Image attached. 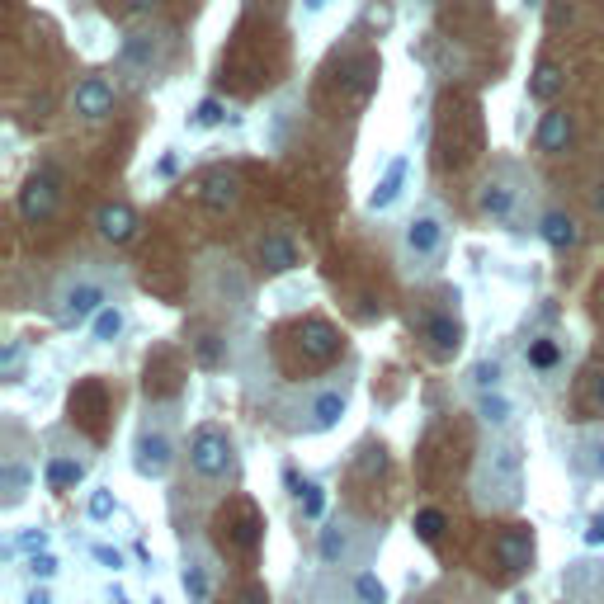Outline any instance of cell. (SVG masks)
I'll return each instance as SVG.
<instances>
[{
  "instance_id": "obj_11",
  "label": "cell",
  "mask_w": 604,
  "mask_h": 604,
  "mask_svg": "<svg viewBox=\"0 0 604 604\" xmlns=\"http://www.w3.org/2000/svg\"><path fill=\"white\" fill-rule=\"evenodd\" d=\"M52 208H57V180L52 175H33L24 184V194H19V213H24L29 222H43V218H52Z\"/></svg>"
},
{
  "instance_id": "obj_23",
  "label": "cell",
  "mask_w": 604,
  "mask_h": 604,
  "mask_svg": "<svg viewBox=\"0 0 604 604\" xmlns=\"http://www.w3.org/2000/svg\"><path fill=\"white\" fill-rule=\"evenodd\" d=\"M29 487H33V472H29V463H19V458H10L5 468H0V491H5V510H14L19 501L29 496Z\"/></svg>"
},
{
  "instance_id": "obj_8",
  "label": "cell",
  "mask_w": 604,
  "mask_h": 604,
  "mask_svg": "<svg viewBox=\"0 0 604 604\" xmlns=\"http://www.w3.org/2000/svg\"><path fill=\"white\" fill-rule=\"evenodd\" d=\"M330 595L345 599V604H387V586L378 581V571H336L330 576Z\"/></svg>"
},
{
  "instance_id": "obj_7",
  "label": "cell",
  "mask_w": 604,
  "mask_h": 604,
  "mask_svg": "<svg viewBox=\"0 0 604 604\" xmlns=\"http://www.w3.org/2000/svg\"><path fill=\"white\" fill-rule=\"evenodd\" d=\"M562 595H567V604H604V562H571L562 571Z\"/></svg>"
},
{
  "instance_id": "obj_34",
  "label": "cell",
  "mask_w": 604,
  "mask_h": 604,
  "mask_svg": "<svg viewBox=\"0 0 604 604\" xmlns=\"http://www.w3.org/2000/svg\"><path fill=\"white\" fill-rule=\"evenodd\" d=\"M213 123H222V104L218 99H203L194 109V128H213Z\"/></svg>"
},
{
  "instance_id": "obj_19",
  "label": "cell",
  "mask_w": 604,
  "mask_h": 604,
  "mask_svg": "<svg viewBox=\"0 0 604 604\" xmlns=\"http://www.w3.org/2000/svg\"><path fill=\"white\" fill-rule=\"evenodd\" d=\"M406 171H411V161H406V156H397V161L387 165V175L378 180V190L368 194V208H373V213H387V208L402 199V190H406Z\"/></svg>"
},
{
  "instance_id": "obj_31",
  "label": "cell",
  "mask_w": 604,
  "mask_h": 604,
  "mask_svg": "<svg viewBox=\"0 0 604 604\" xmlns=\"http://www.w3.org/2000/svg\"><path fill=\"white\" fill-rule=\"evenodd\" d=\"M123 57H128V61H133V67H147V61L156 57V48H152V38H142V33H137V38H133V43H128V48H123Z\"/></svg>"
},
{
  "instance_id": "obj_18",
  "label": "cell",
  "mask_w": 604,
  "mask_h": 604,
  "mask_svg": "<svg viewBox=\"0 0 604 604\" xmlns=\"http://www.w3.org/2000/svg\"><path fill=\"white\" fill-rule=\"evenodd\" d=\"M538 237H544L553 251H576V246H581V222L571 213H544V222H538Z\"/></svg>"
},
{
  "instance_id": "obj_25",
  "label": "cell",
  "mask_w": 604,
  "mask_h": 604,
  "mask_svg": "<svg viewBox=\"0 0 604 604\" xmlns=\"http://www.w3.org/2000/svg\"><path fill=\"white\" fill-rule=\"evenodd\" d=\"M562 86H567V76H562L557 61H538V71H534V80H529V95L548 104V99L562 95Z\"/></svg>"
},
{
  "instance_id": "obj_35",
  "label": "cell",
  "mask_w": 604,
  "mask_h": 604,
  "mask_svg": "<svg viewBox=\"0 0 604 604\" xmlns=\"http://www.w3.org/2000/svg\"><path fill=\"white\" fill-rule=\"evenodd\" d=\"M29 571H33L38 581H48V576L57 571V557H52V553H33V557H29Z\"/></svg>"
},
{
  "instance_id": "obj_21",
  "label": "cell",
  "mask_w": 604,
  "mask_h": 604,
  "mask_svg": "<svg viewBox=\"0 0 604 604\" xmlns=\"http://www.w3.org/2000/svg\"><path fill=\"white\" fill-rule=\"evenodd\" d=\"M184 590H190V599L194 604H208L213 599V557H203V553H194V557H184Z\"/></svg>"
},
{
  "instance_id": "obj_12",
  "label": "cell",
  "mask_w": 604,
  "mask_h": 604,
  "mask_svg": "<svg viewBox=\"0 0 604 604\" xmlns=\"http://www.w3.org/2000/svg\"><path fill=\"white\" fill-rule=\"evenodd\" d=\"M496 557H501L506 571H529L534 567V534L529 529H510L496 538Z\"/></svg>"
},
{
  "instance_id": "obj_2",
  "label": "cell",
  "mask_w": 604,
  "mask_h": 604,
  "mask_svg": "<svg viewBox=\"0 0 604 604\" xmlns=\"http://www.w3.org/2000/svg\"><path fill=\"white\" fill-rule=\"evenodd\" d=\"M373 548V534L368 525H359V519L349 515H330L321 534H317V562L336 576V571H359V562L368 557Z\"/></svg>"
},
{
  "instance_id": "obj_9",
  "label": "cell",
  "mask_w": 604,
  "mask_h": 604,
  "mask_svg": "<svg viewBox=\"0 0 604 604\" xmlns=\"http://www.w3.org/2000/svg\"><path fill=\"white\" fill-rule=\"evenodd\" d=\"M298 345H302V354L311 364H330L336 354L345 349V340H340V330L330 326V321H302V330H298Z\"/></svg>"
},
{
  "instance_id": "obj_30",
  "label": "cell",
  "mask_w": 604,
  "mask_h": 604,
  "mask_svg": "<svg viewBox=\"0 0 604 604\" xmlns=\"http://www.w3.org/2000/svg\"><path fill=\"white\" fill-rule=\"evenodd\" d=\"M321 515H326V487L307 482L302 487V519H321Z\"/></svg>"
},
{
  "instance_id": "obj_28",
  "label": "cell",
  "mask_w": 604,
  "mask_h": 604,
  "mask_svg": "<svg viewBox=\"0 0 604 604\" xmlns=\"http://www.w3.org/2000/svg\"><path fill=\"white\" fill-rule=\"evenodd\" d=\"M510 208H515V194L506 190V184H487V190H482V213L510 218Z\"/></svg>"
},
{
  "instance_id": "obj_38",
  "label": "cell",
  "mask_w": 604,
  "mask_h": 604,
  "mask_svg": "<svg viewBox=\"0 0 604 604\" xmlns=\"http://www.w3.org/2000/svg\"><path fill=\"white\" fill-rule=\"evenodd\" d=\"M95 557H99L109 571H118V567H123V553H118V548H95Z\"/></svg>"
},
{
  "instance_id": "obj_45",
  "label": "cell",
  "mask_w": 604,
  "mask_h": 604,
  "mask_svg": "<svg viewBox=\"0 0 604 604\" xmlns=\"http://www.w3.org/2000/svg\"><path fill=\"white\" fill-rule=\"evenodd\" d=\"M595 213H604V184H599V194H595Z\"/></svg>"
},
{
  "instance_id": "obj_32",
  "label": "cell",
  "mask_w": 604,
  "mask_h": 604,
  "mask_svg": "<svg viewBox=\"0 0 604 604\" xmlns=\"http://www.w3.org/2000/svg\"><path fill=\"white\" fill-rule=\"evenodd\" d=\"M557 359H562V354H557V345H553V340H538V345L529 349V364H534V368H553Z\"/></svg>"
},
{
  "instance_id": "obj_1",
  "label": "cell",
  "mask_w": 604,
  "mask_h": 604,
  "mask_svg": "<svg viewBox=\"0 0 604 604\" xmlns=\"http://www.w3.org/2000/svg\"><path fill=\"white\" fill-rule=\"evenodd\" d=\"M519 496H525V453H519L515 440H496L482 449L472 468V501L477 510L487 515H501V510H515Z\"/></svg>"
},
{
  "instance_id": "obj_16",
  "label": "cell",
  "mask_w": 604,
  "mask_h": 604,
  "mask_svg": "<svg viewBox=\"0 0 604 604\" xmlns=\"http://www.w3.org/2000/svg\"><path fill=\"white\" fill-rule=\"evenodd\" d=\"M43 477H48L52 491H71V487L86 482V458L80 453H52L43 463Z\"/></svg>"
},
{
  "instance_id": "obj_33",
  "label": "cell",
  "mask_w": 604,
  "mask_h": 604,
  "mask_svg": "<svg viewBox=\"0 0 604 604\" xmlns=\"http://www.w3.org/2000/svg\"><path fill=\"white\" fill-rule=\"evenodd\" d=\"M109 515H114V491L109 487L90 491V519H109Z\"/></svg>"
},
{
  "instance_id": "obj_10",
  "label": "cell",
  "mask_w": 604,
  "mask_h": 604,
  "mask_svg": "<svg viewBox=\"0 0 604 604\" xmlns=\"http://www.w3.org/2000/svg\"><path fill=\"white\" fill-rule=\"evenodd\" d=\"M444 246V222L434 213H421L411 227H406V256L411 260H434Z\"/></svg>"
},
{
  "instance_id": "obj_13",
  "label": "cell",
  "mask_w": 604,
  "mask_h": 604,
  "mask_svg": "<svg viewBox=\"0 0 604 604\" xmlns=\"http://www.w3.org/2000/svg\"><path fill=\"white\" fill-rule=\"evenodd\" d=\"M95 232L104 237V241H128L133 232H137V213H133V208L128 203H104L99 208V213H95Z\"/></svg>"
},
{
  "instance_id": "obj_5",
  "label": "cell",
  "mask_w": 604,
  "mask_h": 604,
  "mask_svg": "<svg viewBox=\"0 0 604 604\" xmlns=\"http://www.w3.org/2000/svg\"><path fill=\"white\" fill-rule=\"evenodd\" d=\"M57 321L61 326H80V321H90V317H99L104 311V288L95 283V279H71L67 288L57 293Z\"/></svg>"
},
{
  "instance_id": "obj_42",
  "label": "cell",
  "mask_w": 604,
  "mask_h": 604,
  "mask_svg": "<svg viewBox=\"0 0 604 604\" xmlns=\"http://www.w3.org/2000/svg\"><path fill=\"white\" fill-rule=\"evenodd\" d=\"M595 402L604 406V373H595Z\"/></svg>"
},
{
  "instance_id": "obj_43",
  "label": "cell",
  "mask_w": 604,
  "mask_h": 604,
  "mask_svg": "<svg viewBox=\"0 0 604 604\" xmlns=\"http://www.w3.org/2000/svg\"><path fill=\"white\" fill-rule=\"evenodd\" d=\"M29 604H52V595H48V590H33V595H29Z\"/></svg>"
},
{
  "instance_id": "obj_17",
  "label": "cell",
  "mask_w": 604,
  "mask_h": 604,
  "mask_svg": "<svg viewBox=\"0 0 604 604\" xmlns=\"http://www.w3.org/2000/svg\"><path fill=\"white\" fill-rule=\"evenodd\" d=\"M260 265L269 269V274H288V269H298V246H293V237H283V232L260 237Z\"/></svg>"
},
{
  "instance_id": "obj_26",
  "label": "cell",
  "mask_w": 604,
  "mask_h": 604,
  "mask_svg": "<svg viewBox=\"0 0 604 604\" xmlns=\"http://www.w3.org/2000/svg\"><path fill=\"white\" fill-rule=\"evenodd\" d=\"M477 415H482V425L506 430V425L515 421V402H510V397H501V392H487V397L477 402Z\"/></svg>"
},
{
  "instance_id": "obj_27",
  "label": "cell",
  "mask_w": 604,
  "mask_h": 604,
  "mask_svg": "<svg viewBox=\"0 0 604 604\" xmlns=\"http://www.w3.org/2000/svg\"><path fill=\"white\" fill-rule=\"evenodd\" d=\"M90 336H95L99 345L118 340V336H123V311H118V307H104L99 317H95V326H90Z\"/></svg>"
},
{
  "instance_id": "obj_14",
  "label": "cell",
  "mask_w": 604,
  "mask_h": 604,
  "mask_svg": "<svg viewBox=\"0 0 604 604\" xmlns=\"http://www.w3.org/2000/svg\"><path fill=\"white\" fill-rule=\"evenodd\" d=\"M576 137V118L567 109H548L538 123V152H567Z\"/></svg>"
},
{
  "instance_id": "obj_39",
  "label": "cell",
  "mask_w": 604,
  "mask_h": 604,
  "mask_svg": "<svg viewBox=\"0 0 604 604\" xmlns=\"http://www.w3.org/2000/svg\"><path fill=\"white\" fill-rule=\"evenodd\" d=\"M199 359H203V364L218 359V336H203V340H199Z\"/></svg>"
},
{
  "instance_id": "obj_41",
  "label": "cell",
  "mask_w": 604,
  "mask_h": 604,
  "mask_svg": "<svg viewBox=\"0 0 604 604\" xmlns=\"http://www.w3.org/2000/svg\"><path fill=\"white\" fill-rule=\"evenodd\" d=\"M156 5H161V0H128V10H133V14H152Z\"/></svg>"
},
{
  "instance_id": "obj_20",
  "label": "cell",
  "mask_w": 604,
  "mask_h": 604,
  "mask_svg": "<svg viewBox=\"0 0 604 604\" xmlns=\"http://www.w3.org/2000/svg\"><path fill=\"white\" fill-rule=\"evenodd\" d=\"M237 194H241V180L232 171H213V175L203 180V190H199L203 208H213V213H227V208L237 203Z\"/></svg>"
},
{
  "instance_id": "obj_4",
  "label": "cell",
  "mask_w": 604,
  "mask_h": 604,
  "mask_svg": "<svg viewBox=\"0 0 604 604\" xmlns=\"http://www.w3.org/2000/svg\"><path fill=\"white\" fill-rule=\"evenodd\" d=\"M349 406V387L345 383H326L317 392H307V402H298V430L302 434H321V430H336L340 415Z\"/></svg>"
},
{
  "instance_id": "obj_37",
  "label": "cell",
  "mask_w": 604,
  "mask_h": 604,
  "mask_svg": "<svg viewBox=\"0 0 604 604\" xmlns=\"http://www.w3.org/2000/svg\"><path fill=\"white\" fill-rule=\"evenodd\" d=\"M19 359H24V354H19V345H5V378H19Z\"/></svg>"
},
{
  "instance_id": "obj_6",
  "label": "cell",
  "mask_w": 604,
  "mask_h": 604,
  "mask_svg": "<svg viewBox=\"0 0 604 604\" xmlns=\"http://www.w3.org/2000/svg\"><path fill=\"white\" fill-rule=\"evenodd\" d=\"M175 463V440L165 430H142L137 444H133V468L137 477H147V482H161L165 472Z\"/></svg>"
},
{
  "instance_id": "obj_22",
  "label": "cell",
  "mask_w": 604,
  "mask_h": 604,
  "mask_svg": "<svg viewBox=\"0 0 604 604\" xmlns=\"http://www.w3.org/2000/svg\"><path fill=\"white\" fill-rule=\"evenodd\" d=\"M571 468L581 472V477H604V434H581L576 440V449H571Z\"/></svg>"
},
{
  "instance_id": "obj_24",
  "label": "cell",
  "mask_w": 604,
  "mask_h": 604,
  "mask_svg": "<svg viewBox=\"0 0 604 604\" xmlns=\"http://www.w3.org/2000/svg\"><path fill=\"white\" fill-rule=\"evenodd\" d=\"M425 336H430V345H434V354H458V345H463V326H458L453 317H430L425 321Z\"/></svg>"
},
{
  "instance_id": "obj_44",
  "label": "cell",
  "mask_w": 604,
  "mask_h": 604,
  "mask_svg": "<svg viewBox=\"0 0 604 604\" xmlns=\"http://www.w3.org/2000/svg\"><path fill=\"white\" fill-rule=\"evenodd\" d=\"M326 10V0H307V14H321Z\"/></svg>"
},
{
  "instance_id": "obj_29",
  "label": "cell",
  "mask_w": 604,
  "mask_h": 604,
  "mask_svg": "<svg viewBox=\"0 0 604 604\" xmlns=\"http://www.w3.org/2000/svg\"><path fill=\"white\" fill-rule=\"evenodd\" d=\"M415 534H421L425 544H440V534H444V510H421V515H415Z\"/></svg>"
},
{
  "instance_id": "obj_40",
  "label": "cell",
  "mask_w": 604,
  "mask_h": 604,
  "mask_svg": "<svg viewBox=\"0 0 604 604\" xmlns=\"http://www.w3.org/2000/svg\"><path fill=\"white\" fill-rule=\"evenodd\" d=\"M586 544L595 548V544H604V515H595L590 519V529H586Z\"/></svg>"
},
{
  "instance_id": "obj_3",
  "label": "cell",
  "mask_w": 604,
  "mask_h": 604,
  "mask_svg": "<svg viewBox=\"0 0 604 604\" xmlns=\"http://www.w3.org/2000/svg\"><path fill=\"white\" fill-rule=\"evenodd\" d=\"M190 472L199 477V482H208V487L232 482V472H237V449H232V440H227L218 425L194 430V440H190Z\"/></svg>"
},
{
  "instance_id": "obj_15",
  "label": "cell",
  "mask_w": 604,
  "mask_h": 604,
  "mask_svg": "<svg viewBox=\"0 0 604 604\" xmlns=\"http://www.w3.org/2000/svg\"><path fill=\"white\" fill-rule=\"evenodd\" d=\"M114 109V86L104 76H86L76 86V114H86V118H104Z\"/></svg>"
},
{
  "instance_id": "obj_36",
  "label": "cell",
  "mask_w": 604,
  "mask_h": 604,
  "mask_svg": "<svg viewBox=\"0 0 604 604\" xmlns=\"http://www.w3.org/2000/svg\"><path fill=\"white\" fill-rule=\"evenodd\" d=\"M472 383L477 387H496V383H501V364H477L472 368Z\"/></svg>"
},
{
  "instance_id": "obj_46",
  "label": "cell",
  "mask_w": 604,
  "mask_h": 604,
  "mask_svg": "<svg viewBox=\"0 0 604 604\" xmlns=\"http://www.w3.org/2000/svg\"><path fill=\"white\" fill-rule=\"evenodd\" d=\"M449 604H477V599H449Z\"/></svg>"
}]
</instances>
